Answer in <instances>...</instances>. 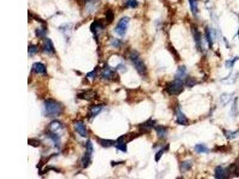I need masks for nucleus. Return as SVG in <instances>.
Listing matches in <instances>:
<instances>
[{"label":"nucleus","mask_w":239,"mask_h":179,"mask_svg":"<svg viewBox=\"0 0 239 179\" xmlns=\"http://www.w3.org/2000/svg\"><path fill=\"white\" fill-rule=\"evenodd\" d=\"M63 110V105L56 100L49 99L44 101V114L47 117H58L62 114Z\"/></svg>","instance_id":"1"},{"label":"nucleus","mask_w":239,"mask_h":179,"mask_svg":"<svg viewBox=\"0 0 239 179\" xmlns=\"http://www.w3.org/2000/svg\"><path fill=\"white\" fill-rule=\"evenodd\" d=\"M130 60L140 75L145 76L147 74V68L146 65L137 51L134 50L130 53Z\"/></svg>","instance_id":"2"},{"label":"nucleus","mask_w":239,"mask_h":179,"mask_svg":"<svg viewBox=\"0 0 239 179\" xmlns=\"http://www.w3.org/2000/svg\"><path fill=\"white\" fill-rule=\"evenodd\" d=\"M184 90L183 82L179 78L168 82L165 86L166 91L171 96H178L184 91Z\"/></svg>","instance_id":"3"},{"label":"nucleus","mask_w":239,"mask_h":179,"mask_svg":"<svg viewBox=\"0 0 239 179\" xmlns=\"http://www.w3.org/2000/svg\"><path fill=\"white\" fill-rule=\"evenodd\" d=\"M130 18L125 16L122 18L119 21L117 26L114 29V32L120 37H123L126 34L128 30L129 23Z\"/></svg>","instance_id":"4"},{"label":"nucleus","mask_w":239,"mask_h":179,"mask_svg":"<svg viewBox=\"0 0 239 179\" xmlns=\"http://www.w3.org/2000/svg\"><path fill=\"white\" fill-rule=\"evenodd\" d=\"M101 77L104 80L108 81H119V75L117 73L108 66H105L101 72Z\"/></svg>","instance_id":"5"},{"label":"nucleus","mask_w":239,"mask_h":179,"mask_svg":"<svg viewBox=\"0 0 239 179\" xmlns=\"http://www.w3.org/2000/svg\"><path fill=\"white\" fill-rule=\"evenodd\" d=\"M156 121L155 120L152 119H148L145 122L140 124L139 125V129L140 133H141L142 134L144 133H148L150 131L152 128H154L156 126Z\"/></svg>","instance_id":"6"},{"label":"nucleus","mask_w":239,"mask_h":179,"mask_svg":"<svg viewBox=\"0 0 239 179\" xmlns=\"http://www.w3.org/2000/svg\"><path fill=\"white\" fill-rule=\"evenodd\" d=\"M74 129L81 137H86L87 136V132L85 124L82 121H77L74 125Z\"/></svg>","instance_id":"7"},{"label":"nucleus","mask_w":239,"mask_h":179,"mask_svg":"<svg viewBox=\"0 0 239 179\" xmlns=\"http://www.w3.org/2000/svg\"><path fill=\"white\" fill-rule=\"evenodd\" d=\"M191 32L197 49L199 50L201 49V35L198 30V28L196 25H193L191 26Z\"/></svg>","instance_id":"8"},{"label":"nucleus","mask_w":239,"mask_h":179,"mask_svg":"<svg viewBox=\"0 0 239 179\" xmlns=\"http://www.w3.org/2000/svg\"><path fill=\"white\" fill-rule=\"evenodd\" d=\"M103 29V25L102 22H100L98 20L93 22L90 25V30L95 35V38L98 39V35L100 32Z\"/></svg>","instance_id":"9"},{"label":"nucleus","mask_w":239,"mask_h":179,"mask_svg":"<svg viewBox=\"0 0 239 179\" xmlns=\"http://www.w3.org/2000/svg\"><path fill=\"white\" fill-rule=\"evenodd\" d=\"M103 108L101 105H93L90 108L87 114L88 119H92L102 112Z\"/></svg>","instance_id":"10"},{"label":"nucleus","mask_w":239,"mask_h":179,"mask_svg":"<svg viewBox=\"0 0 239 179\" xmlns=\"http://www.w3.org/2000/svg\"><path fill=\"white\" fill-rule=\"evenodd\" d=\"M63 129L62 124L58 120H54L51 121L49 125L48 130L50 131L58 134L61 130Z\"/></svg>","instance_id":"11"},{"label":"nucleus","mask_w":239,"mask_h":179,"mask_svg":"<svg viewBox=\"0 0 239 179\" xmlns=\"http://www.w3.org/2000/svg\"><path fill=\"white\" fill-rule=\"evenodd\" d=\"M175 113L177 117V122L180 125H187L188 124V119L185 117V115L182 112L179 106H177L175 108Z\"/></svg>","instance_id":"12"},{"label":"nucleus","mask_w":239,"mask_h":179,"mask_svg":"<svg viewBox=\"0 0 239 179\" xmlns=\"http://www.w3.org/2000/svg\"><path fill=\"white\" fill-rule=\"evenodd\" d=\"M77 97L80 99L86 100L87 101H90L91 100L93 99L96 97V93L91 90L85 91L79 93L77 95Z\"/></svg>","instance_id":"13"},{"label":"nucleus","mask_w":239,"mask_h":179,"mask_svg":"<svg viewBox=\"0 0 239 179\" xmlns=\"http://www.w3.org/2000/svg\"><path fill=\"white\" fill-rule=\"evenodd\" d=\"M32 70L34 73L39 74H45L47 72L46 68L44 64L41 62H35L33 64Z\"/></svg>","instance_id":"14"},{"label":"nucleus","mask_w":239,"mask_h":179,"mask_svg":"<svg viewBox=\"0 0 239 179\" xmlns=\"http://www.w3.org/2000/svg\"><path fill=\"white\" fill-rule=\"evenodd\" d=\"M43 50L47 54H54L55 53V49L53 42L50 38H47L44 41Z\"/></svg>","instance_id":"15"},{"label":"nucleus","mask_w":239,"mask_h":179,"mask_svg":"<svg viewBox=\"0 0 239 179\" xmlns=\"http://www.w3.org/2000/svg\"><path fill=\"white\" fill-rule=\"evenodd\" d=\"M46 134L47 135V136L50 138V139L52 140L55 147L57 149H59L60 146V139L59 135L58 134L53 133L49 130H47Z\"/></svg>","instance_id":"16"},{"label":"nucleus","mask_w":239,"mask_h":179,"mask_svg":"<svg viewBox=\"0 0 239 179\" xmlns=\"http://www.w3.org/2000/svg\"><path fill=\"white\" fill-rule=\"evenodd\" d=\"M126 143L124 141V135L120 136L119 137L117 140H116L115 144V147L120 150L126 152L127 151V145Z\"/></svg>","instance_id":"17"},{"label":"nucleus","mask_w":239,"mask_h":179,"mask_svg":"<svg viewBox=\"0 0 239 179\" xmlns=\"http://www.w3.org/2000/svg\"><path fill=\"white\" fill-rule=\"evenodd\" d=\"M215 177L216 179H218L227 178V174L226 170H224V169L221 166L217 167L215 170Z\"/></svg>","instance_id":"18"},{"label":"nucleus","mask_w":239,"mask_h":179,"mask_svg":"<svg viewBox=\"0 0 239 179\" xmlns=\"http://www.w3.org/2000/svg\"><path fill=\"white\" fill-rule=\"evenodd\" d=\"M92 153H93L86 151L84 156L83 157L82 163H83V166L84 169L87 168L89 166L90 164H91V159Z\"/></svg>","instance_id":"19"},{"label":"nucleus","mask_w":239,"mask_h":179,"mask_svg":"<svg viewBox=\"0 0 239 179\" xmlns=\"http://www.w3.org/2000/svg\"><path fill=\"white\" fill-rule=\"evenodd\" d=\"M223 133L227 139H234L239 136V131H231L227 129H223Z\"/></svg>","instance_id":"20"},{"label":"nucleus","mask_w":239,"mask_h":179,"mask_svg":"<svg viewBox=\"0 0 239 179\" xmlns=\"http://www.w3.org/2000/svg\"><path fill=\"white\" fill-rule=\"evenodd\" d=\"M142 134L141 133H135V132H132V133H128L125 135H124V141L126 143H129L132 141V140H133L138 137H139L140 136H141Z\"/></svg>","instance_id":"21"},{"label":"nucleus","mask_w":239,"mask_h":179,"mask_svg":"<svg viewBox=\"0 0 239 179\" xmlns=\"http://www.w3.org/2000/svg\"><path fill=\"white\" fill-rule=\"evenodd\" d=\"M116 141H114L113 140L103 139H99L98 140V143L103 148H110L113 145H115Z\"/></svg>","instance_id":"22"},{"label":"nucleus","mask_w":239,"mask_h":179,"mask_svg":"<svg viewBox=\"0 0 239 179\" xmlns=\"http://www.w3.org/2000/svg\"><path fill=\"white\" fill-rule=\"evenodd\" d=\"M160 138H164L167 134V129L162 125H157L154 127Z\"/></svg>","instance_id":"23"},{"label":"nucleus","mask_w":239,"mask_h":179,"mask_svg":"<svg viewBox=\"0 0 239 179\" xmlns=\"http://www.w3.org/2000/svg\"><path fill=\"white\" fill-rule=\"evenodd\" d=\"M189 2V6L192 13L196 16L198 14L199 9H198V0H188Z\"/></svg>","instance_id":"24"},{"label":"nucleus","mask_w":239,"mask_h":179,"mask_svg":"<svg viewBox=\"0 0 239 179\" xmlns=\"http://www.w3.org/2000/svg\"><path fill=\"white\" fill-rule=\"evenodd\" d=\"M197 83H198L197 80L196 78L191 76H188L185 80V86L189 88L194 87V86L197 84Z\"/></svg>","instance_id":"25"},{"label":"nucleus","mask_w":239,"mask_h":179,"mask_svg":"<svg viewBox=\"0 0 239 179\" xmlns=\"http://www.w3.org/2000/svg\"><path fill=\"white\" fill-rule=\"evenodd\" d=\"M168 50H169L170 53L173 56L175 60L176 61V62H179L180 60V57L179 53L177 51V50L175 49V47L171 44H168Z\"/></svg>","instance_id":"26"},{"label":"nucleus","mask_w":239,"mask_h":179,"mask_svg":"<svg viewBox=\"0 0 239 179\" xmlns=\"http://www.w3.org/2000/svg\"><path fill=\"white\" fill-rule=\"evenodd\" d=\"M186 67L185 66H180L178 67L176 73V78L181 79L184 76H185L186 74Z\"/></svg>","instance_id":"27"},{"label":"nucleus","mask_w":239,"mask_h":179,"mask_svg":"<svg viewBox=\"0 0 239 179\" xmlns=\"http://www.w3.org/2000/svg\"><path fill=\"white\" fill-rule=\"evenodd\" d=\"M195 150L199 153H209V149L205 146L203 144H197L195 146Z\"/></svg>","instance_id":"28"},{"label":"nucleus","mask_w":239,"mask_h":179,"mask_svg":"<svg viewBox=\"0 0 239 179\" xmlns=\"http://www.w3.org/2000/svg\"><path fill=\"white\" fill-rule=\"evenodd\" d=\"M233 94H227L224 93L221 96V102L224 105H227L231 100L232 99Z\"/></svg>","instance_id":"29"},{"label":"nucleus","mask_w":239,"mask_h":179,"mask_svg":"<svg viewBox=\"0 0 239 179\" xmlns=\"http://www.w3.org/2000/svg\"><path fill=\"white\" fill-rule=\"evenodd\" d=\"M105 19L108 24H111L114 19V13L111 10L108 9L105 13Z\"/></svg>","instance_id":"30"},{"label":"nucleus","mask_w":239,"mask_h":179,"mask_svg":"<svg viewBox=\"0 0 239 179\" xmlns=\"http://www.w3.org/2000/svg\"><path fill=\"white\" fill-rule=\"evenodd\" d=\"M192 162L190 161H186L182 163V164L180 165V169L181 171L185 172L191 169L192 167Z\"/></svg>","instance_id":"31"},{"label":"nucleus","mask_w":239,"mask_h":179,"mask_svg":"<svg viewBox=\"0 0 239 179\" xmlns=\"http://www.w3.org/2000/svg\"><path fill=\"white\" fill-rule=\"evenodd\" d=\"M169 149V145H168L164 149H161L159 151H158L157 152V153L156 154V156H155V161L157 162L160 161V159H161L162 155H163V153L167 151L168 149Z\"/></svg>","instance_id":"32"},{"label":"nucleus","mask_w":239,"mask_h":179,"mask_svg":"<svg viewBox=\"0 0 239 179\" xmlns=\"http://www.w3.org/2000/svg\"><path fill=\"white\" fill-rule=\"evenodd\" d=\"M55 155H50V157H46V158H42L41 159H40V162H38L37 167L39 169V171L41 170V169L43 168V167L50 160V158L53 157Z\"/></svg>","instance_id":"33"},{"label":"nucleus","mask_w":239,"mask_h":179,"mask_svg":"<svg viewBox=\"0 0 239 179\" xmlns=\"http://www.w3.org/2000/svg\"><path fill=\"white\" fill-rule=\"evenodd\" d=\"M138 0H126V6L128 8L135 9L138 6Z\"/></svg>","instance_id":"34"},{"label":"nucleus","mask_w":239,"mask_h":179,"mask_svg":"<svg viewBox=\"0 0 239 179\" xmlns=\"http://www.w3.org/2000/svg\"><path fill=\"white\" fill-rule=\"evenodd\" d=\"M35 34L37 37L38 38H44L46 35V28L44 26L41 28H38L35 30Z\"/></svg>","instance_id":"35"},{"label":"nucleus","mask_w":239,"mask_h":179,"mask_svg":"<svg viewBox=\"0 0 239 179\" xmlns=\"http://www.w3.org/2000/svg\"><path fill=\"white\" fill-rule=\"evenodd\" d=\"M206 40L208 42L209 47H210V49H211L212 47L213 41H212V35H211V32L209 28H206Z\"/></svg>","instance_id":"36"},{"label":"nucleus","mask_w":239,"mask_h":179,"mask_svg":"<svg viewBox=\"0 0 239 179\" xmlns=\"http://www.w3.org/2000/svg\"><path fill=\"white\" fill-rule=\"evenodd\" d=\"M231 113L233 116H236L237 114V98H236L233 101L231 109Z\"/></svg>","instance_id":"37"},{"label":"nucleus","mask_w":239,"mask_h":179,"mask_svg":"<svg viewBox=\"0 0 239 179\" xmlns=\"http://www.w3.org/2000/svg\"><path fill=\"white\" fill-rule=\"evenodd\" d=\"M28 143L29 145H30L34 148H37L40 146L41 144L40 140L36 139H28Z\"/></svg>","instance_id":"38"},{"label":"nucleus","mask_w":239,"mask_h":179,"mask_svg":"<svg viewBox=\"0 0 239 179\" xmlns=\"http://www.w3.org/2000/svg\"><path fill=\"white\" fill-rule=\"evenodd\" d=\"M230 148H229L227 146L225 145H222V146H217L213 150L214 152H228L229 149Z\"/></svg>","instance_id":"39"},{"label":"nucleus","mask_w":239,"mask_h":179,"mask_svg":"<svg viewBox=\"0 0 239 179\" xmlns=\"http://www.w3.org/2000/svg\"><path fill=\"white\" fill-rule=\"evenodd\" d=\"M37 52V47L35 45H30L28 47V54L30 56L35 55Z\"/></svg>","instance_id":"40"},{"label":"nucleus","mask_w":239,"mask_h":179,"mask_svg":"<svg viewBox=\"0 0 239 179\" xmlns=\"http://www.w3.org/2000/svg\"><path fill=\"white\" fill-rule=\"evenodd\" d=\"M239 59V57H235L233 59L229 60L227 61L225 65L227 66V68H231V67H233L234 66V65L236 63V62Z\"/></svg>","instance_id":"41"},{"label":"nucleus","mask_w":239,"mask_h":179,"mask_svg":"<svg viewBox=\"0 0 239 179\" xmlns=\"http://www.w3.org/2000/svg\"><path fill=\"white\" fill-rule=\"evenodd\" d=\"M86 151L87 152H89L91 153H93V144L91 143V141L88 140L86 142Z\"/></svg>","instance_id":"42"},{"label":"nucleus","mask_w":239,"mask_h":179,"mask_svg":"<svg viewBox=\"0 0 239 179\" xmlns=\"http://www.w3.org/2000/svg\"><path fill=\"white\" fill-rule=\"evenodd\" d=\"M97 73H98V66L96 67V68H95L93 70L89 72L87 74V76L88 77H89V78H95L96 77V75H97Z\"/></svg>","instance_id":"43"},{"label":"nucleus","mask_w":239,"mask_h":179,"mask_svg":"<svg viewBox=\"0 0 239 179\" xmlns=\"http://www.w3.org/2000/svg\"><path fill=\"white\" fill-rule=\"evenodd\" d=\"M112 45L115 47H118L120 46V41L119 40H114L112 42Z\"/></svg>","instance_id":"44"},{"label":"nucleus","mask_w":239,"mask_h":179,"mask_svg":"<svg viewBox=\"0 0 239 179\" xmlns=\"http://www.w3.org/2000/svg\"><path fill=\"white\" fill-rule=\"evenodd\" d=\"M229 80H230V77H228L227 78H224V79H223L222 80H225L226 81ZM231 81H233V82H235V81H236V77H232L231 78Z\"/></svg>","instance_id":"45"},{"label":"nucleus","mask_w":239,"mask_h":179,"mask_svg":"<svg viewBox=\"0 0 239 179\" xmlns=\"http://www.w3.org/2000/svg\"><path fill=\"white\" fill-rule=\"evenodd\" d=\"M123 162H111V165L112 167H114V165H116L117 164H122Z\"/></svg>","instance_id":"46"},{"label":"nucleus","mask_w":239,"mask_h":179,"mask_svg":"<svg viewBox=\"0 0 239 179\" xmlns=\"http://www.w3.org/2000/svg\"><path fill=\"white\" fill-rule=\"evenodd\" d=\"M85 1H90V0H85Z\"/></svg>","instance_id":"47"},{"label":"nucleus","mask_w":239,"mask_h":179,"mask_svg":"<svg viewBox=\"0 0 239 179\" xmlns=\"http://www.w3.org/2000/svg\"></svg>","instance_id":"48"}]
</instances>
